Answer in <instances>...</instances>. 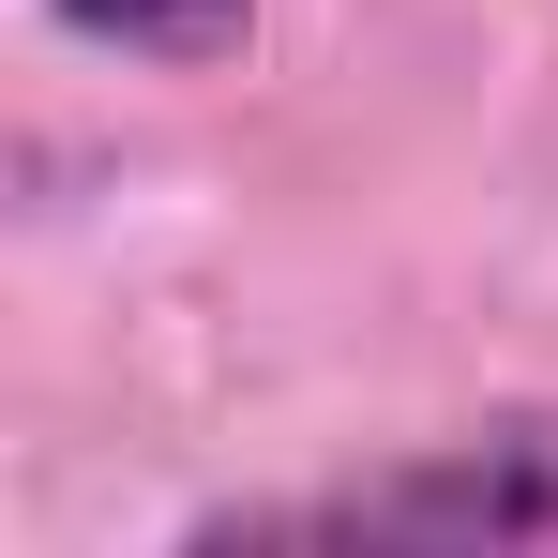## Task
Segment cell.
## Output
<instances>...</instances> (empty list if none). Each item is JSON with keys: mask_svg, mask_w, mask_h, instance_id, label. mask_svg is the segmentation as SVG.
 <instances>
[{"mask_svg": "<svg viewBox=\"0 0 558 558\" xmlns=\"http://www.w3.org/2000/svg\"><path fill=\"white\" fill-rule=\"evenodd\" d=\"M529 544H558V392L438 423V438L332 468L302 498L182 513V558H529Z\"/></svg>", "mask_w": 558, "mask_h": 558, "instance_id": "obj_1", "label": "cell"}, {"mask_svg": "<svg viewBox=\"0 0 558 558\" xmlns=\"http://www.w3.org/2000/svg\"><path fill=\"white\" fill-rule=\"evenodd\" d=\"M31 15L106 61H151V76H227L257 46V0H31Z\"/></svg>", "mask_w": 558, "mask_h": 558, "instance_id": "obj_2", "label": "cell"}]
</instances>
